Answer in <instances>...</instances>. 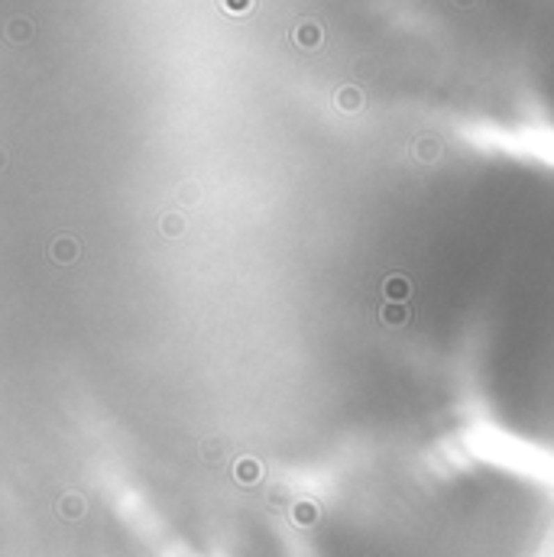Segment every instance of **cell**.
<instances>
[{"label":"cell","instance_id":"6da1fadb","mask_svg":"<svg viewBox=\"0 0 554 557\" xmlns=\"http://www.w3.org/2000/svg\"><path fill=\"white\" fill-rule=\"evenodd\" d=\"M292 39H295L301 49H318V46H321V39H324V33H321L318 23H301V26H295Z\"/></svg>","mask_w":554,"mask_h":557},{"label":"cell","instance_id":"7a4b0ae2","mask_svg":"<svg viewBox=\"0 0 554 557\" xmlns=\"http://www.w3.org/2000/svg\"><path fill=\"white\" fill-rule=\"evenodd\" d=\"M383 292H386V298H389V302H405V298L412 295V282H409L405 275L395 273V275H389V279H386Z\"/></svg>","mask_w":554,"mask_h":557},{"label":"cell","instance_id":"3957f363","mask_svg":"<svg viewBox=\"0 0 554 557\" xmlns=\"http://www.w3.org/2000/svg\"><path fill=\"white\" fill-rule=\"evenodd\" d=\"M52 259L56 263H75L78 259V243L72 240V236H58L56 243H52Z\"/></svg>","mask_w":554,"mask_h":557},{"label":"cell","instance_id":"277c9868","mask_svg":"<svg viewBox=\"0 0 554 557\" xmlns=\"http://www.w3.org/2000/svg\"><path fill=\"white\" fill-rule=\"evenodd\" d=\"M379 321H383L386 328H399V324L409 321V308H405L402 302H389L383 312H379Z\"/></svg>","mask_w":554,"mask_h":557},{"label":"cell","instance_id":"5b68a950","mask_svg":"<svg viewBox=\"0 0 554 557\" xmlns=\"http://www.w3.org/2000/svg\"><path fill=\"white\" fill-rule=\"evenodd\" d=\"M338 107L340 111H360L363 107V95H360V88H340L338 91Z\"/></svg>","mask_w":554,"mask_h":557},{"label":"cell","instance_id":"8992f818","mask_svg":"<svg viewBox=\"0 0 554 557\" xmlns=\"http://www.w3.org/2000/svg\"><path fill=\"white\" fill-rule=\"evenodd\" d=\"M58 512H62L65 519H81L85 502H81V496H62V502H58Z\"/></svg>","mask_w":554,"mask_h":557},{"label":"cell","instance_id":"52a82bcc","mask_svg":"<svg viewBox=\"0 0 554 557\" xmlns=\"http://www.w3.org/2000/svg\"><path fill=\"white\" fill-rule=\"evenodd\" d=\"M438 152H441V143L438 140H418L415 143V156L425 162H434L438 159Z\"/></svg>","mask_w":554,"mask_h":557},{"label":"cell","instance_id":"ba28073f","mask_svg":"<svg viewBox=\"0 0 554 557\" xmlns=\"http://www.w3.org/2000/svg\"><path fill=\"white\" fill-rule=\"evenodd\" d=\"M29 36H33V26H29L26 19H13V23H7V39H13V42H26Z\"/></svg>","mask_w":554,"mask_h":557},{"label":"cell","instance_id":"9c48e42d","mask_svg":"<svg viewBox=\"0 0 554 557\" xmlns=\"http://www.w3.org/2000/svg\"><path fill=\"white\" fill-rule=\"evenodd\" d=\"M182 230H185V218L175 214V211H169V214L162 218V234L166 236H182Z\"/></svg>","mask_w":554,"mask_h":557},{"label":"cell","instance_id":"30bf717a","mask_svg":"<svg viewBox=\"0 0 554 557\" xmlns=\"http://www.w3.org/2000/svg\"><path fill=\"white\" fill-rule=\"evenodd\" d=\"M237 480L240 483H256L260 480V463L256 460H240L237 463Z\"/></svg>","mask_w":554,"mask_h":557},{"label":"cell","instance_id":"8fae6325","mask_svg":"<svg viewBox=\"0 0 554 557\" xmlns=\"http://www.w3.org/2000/svg\"><path fill=\"white\" fill-rule=\"evenodd\" d=\"M224 3L227 13H234V17H240V13H250L253 10V0H221Z\"/></svg>","mask_w":554,"mask_h":557},{"label":"cell","instance_id":"7c38bea8","mask_svg":"<svg viewBox=\"0 0 554 557\" xmlns=\"http://www.w3.org/2000/svg\"><path fill=\"white\" fill-rule=\"evenodd\" d=\"M311 519H315V509H311V506H299V509H295V522L308 525Z\"/></svg>","mask_w":554,"mask_h":557},{"label":"cell","instance_id":"4fadbf2b","mask_svg":"<svg viewBox=\"0 0 554 557\" xmlns=\"http://www.w3.org/2000/svg\"><path fill=\"white\" fill-rule=\"evenodd\" d=\"M457 3H461V7H470V3H473V0H457Z\"/></svg>","mask_w":554,"mask_h":557},{"label":"cell","instance_id":"5bb4252c","mask_svg":"<svg viewBox=\"0 0 554 557\" xmlns=\"http://www.w3.org/2000/svg\"><path fill=\"white\" fill-rule=\"evenodd\" d=\"M0 169H3V152H0Z\"/></svg>","mask_w":554,"mask_h":557}]
</instances>
